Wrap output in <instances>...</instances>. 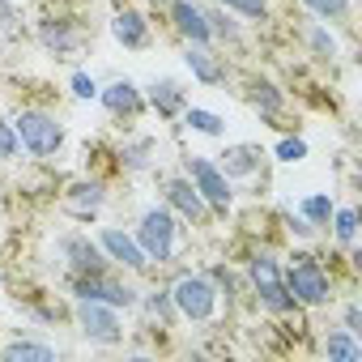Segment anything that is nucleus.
Returning <instances> with one entry per match:
<instances>
[{
  "mask_svg": "<svg viewBox=\"0 0 362 362\" xmlns=\"http://www.w3.org/2000/svg\"><path fill=\"white\" fill-rule=\"evenodd\" d=\"M136 243L141 252L149 256V264H170L175 260V243H179V222L170 209L153 205L141 214V226H136Z\"/></svg>",
  "mask_w": 362,
  "mask_h": 362,
  "instance_id": "f257e3e1",
  "label": "nucleus"
},
{
  "mask_svg": "<svg viewBox=\"0 0 362 362\" xmlns=\"http://www.w3.org/2000/svg\"><path fill=\"white\" fill-rule=\"evenodd\" d=\"M166 294H170L175 311L184 315V320H192V324H205L218 311V286L209 277H201V273H179Z\"/></svg>",
  "mask_w": 362,
  "mask_h": 362,
  "instance_id": "f03ea898",
  "label": "nucleus"
},
{
  "mask_svg": "<svg viewBox=\"0 0 362 362\" xmlns=\"http://www.w3.org/2000/svg\"><path fill=\"white\" fill-rule=\"evenodd\" d=\"M13 128H18L22 149L35 153V158H52V153L64 145V124H60L56 115H47V111H22V115L13 119Z\"/></svg>",
  "mask_w": 362,
  "mask_h": 362,
  "instance_id": "7ed1b4c3",
  "label": "nucleus"
},
{
  "mask_svg": "<svg viewBox=\"0 0 362 362\" xmlns=\"http://www.w3.org/2000/svg\"><path fill=\"white\" fill-rule=\"evenodd\" d=\"M247 277H252L256 298H260V307H264V311L286 315V311H294V307H298V303H294V294L286 290V277H281L277 260H273L269 252H264V256H256V260L247 264Z\"/></svg>",
  "mask_w": 362,
  "mask_h": 362,
  "instance_id": "20e7f679",
  "label": "nucleus"
},
{
  "mask_svg": "<svg viewBox=\"0 0 362 362\" xmlns=\"http://www.w3.org/2000/svg\"><path fill=\"white\" fill-rule=\"evenodd\" d=\"M286 290H290L294 303H303V307H324V303L332 298V281H328V273L320 269V260H311V256H294V260H290V269H286Z\"/></svg>",
  "mask_w": 362,
  "mask_h": 362,
  "instance_id": "39448f33",
  "label": "nucleus"
},
{
  "mask_svg": "<svg viewBox=\"0 0 362 362\" xmlns=\"http://www.w3.org/2000/svg\"><path fill=\"white\" fill-rule=\"evenodd\" d=\"M188 179L197 184V192L205 197L209 209L230 214V205H235V188H230V175H222L218 162H209V158H188Z\"/></svg>",
  "mask_w": 362,
  "mask_h": 362,
  "instance_id": "423d86ee",
  "label": "nucleus"
},
{
  "mask_svg": "<svg viewBox=\"0 0 362 362\" xmlns=\"http://www.w3.org/2000/svg\"><path fill=\"white\" fill-rule=\"evenodd\" d=\"M73 294H77V298H90V303H107V307H115V311L136 307V290L124 286L119 277H111L107 269H103V273H81V277H73Z\"/></svg>",
  "mask_w": 362,
  "mask_h": 362,
  "instance_id": "0eeeda50",
  "label": "nucleus"
},
{
  "mask_svg": "<svg viewBox=\"0 0 362 362\" xmlns=\"http://www.w3.org/2000/svg\"><path fill=\"white\" fill-rule=\"evenodd\" d=\"M77 328L86 341L94 345H119L124 341V324H119V311L107 307V303H90V298H77Z\"/></svg>",
  "mask_w": 362,
  "mask_h": 362,
  "instance_id": "6e6552de",
  "label": "nucleus"
},
{
  "mask_svg": "<svg viewBox=\"0 0 362 362\" xmlns=\"http://www.w3.org/2000/svg\"><path fill=\"white\" fill-rule=\"evenodd\" d=\"M60 256H64V264H69V273L73 277H81V273H103L107 269V252L90 239V235H60Z\"/></svg>",
  "mask_w": 362,
  "mask_h": 362,
  "instance_id": "1a4fd4ad",
  "label": "nucleus"
},
{
  "mask_svg": "<svg viewBox=\"0 0 362 362\" xmlns=\"http://www.w3.org/2000/svg\"><path fill=\"white\" fill-rule=\"evenodd\" d=\"M98 247L107 252V260H115V264H124L128 273H145V269H149V256L141 252V243H136L132 235H124V230H115V226H107V230L98 235Z\"/></svg>",
  "mask_w": 362,
  "mask_h": 362,
  "instance_id": "9d476101",
  "label": "nucleus"
},
{
  "mask_svg": "<svg viewBox=\"0 0 362 362\" xmlns=\"http://www.w3.org/2000/svg\"><path fill=\"white\" fill-rule=\"evenodd\" d=\"M166 205L184 218V222H205L209 218V205H205V197L197 192V184H192L188 175L166 179Z\"/></svg>",
  "mask_w": 362,
  "mask_h": 362,
  "instance_id": "9b49d317",
  "label": "nucleus"
},
{
  "mask_svg": "<svg viewBox=\"0 0 362 362\" xmlns=\"http://www.w3.org/2000/svg\"><path fill=\"white\" fill-rule=\"evenodd\" d=\"M170 22H175V30L184 35L188 43H209V39H214L205 9L192 5V0H175V5H170Z\"/></svg>",
  "mask_w": 362,
  "mask_h": 362,
  "instance_id": "f8f14e48",
  "label": "nucleus"
},
{
  "mask_svg": "<svg viewBox=\"0 0 362 362\" xmlns=\"http://www.w3.org/2000/svg\"><path fill=\"white\" fill-rule=\"evenodd\" d=\"M39 39H43V47H47L56 60L81 52V30H77L73 22H56V18H47V22H39Z\"/></svg>",
  "mask_w": 362,
  "mask_h": 362,
  "instance_id": "ddd939ff",
  "label": "nucleus"
},
{
  "mask_svg": "<svg viewBox=\"0 0 362 362\" xmlns=\"http://www.w3.org/2000/svg\"><path fill=\"white\" fill-rule=\"evenodd\" d=\"M184 64H188V69H192V77H197V81H205V86H222V81H226V64H222L205 43H188Z\"/></svg>",
  "mask_w": 362,
  "mask_h": 362,
  "instance_id": "4468645a",
  "label": "nucleus"
},
{
  "mask_svg": "<svg viewBox=\"0 0 362 362\" xmlns=\"http://www.w3.org/2000/svg\"><path fill=\"white\" fill-rule=\"evenodd\" d=\"M103 201H107L103 184H73V188L64 192V209H69L73 218H81V222H90V218L103 209Z\"/></svg>",
  "mask_w": 362,
  "mask_h": 362,
  "instance_id": "2eb2a0df",
  "label": "nucleus"
},
{
  "mask_svg": "<svg viewBox=\"0 0 362 362\" xmlns=\"http://www.w3.org/2000/svg\"><path fill=\"white\" fill-rule=\"evenodd\" d=\"M98 98H103V107L111 111V115H136L141 111V90L124 77V81H111L107 90H98Z\"/></svg>",
  "mask_w": 362,
  "mask_h": 362,
  "instance_id": "dca6fc26",
  "label": "nucleus"
},
{
  "mask_svg": "<svg viewBox=\"0 0 362 362\" xmlns=\"http://www.w3.org/2000/svg\"><path fill=\"white\" fill-rule=\"evenodd\" d=\"M111 35H115V43H124V47H145V43H149V26H145V18H141L136 9L115 13V18H111Z\"/></svg>",
  "mask_w": 362,
  "mask_h": 362,
  "instance_id": "f3484780",
  "label": "nucleus"
},
{
  "mask_svg": "<svg viewBox=\"0 0 362 362\" xmlns=\"http://www.w3.org/2000/svg\"><path fill=\"white\" fill-rule=\"evenodd\" d=\"M247 103H252V107H256L260 115H269V119H273V115H277V111L286 107L281 90H277L273 81H264V77H260V81H247Z\"/></svg>",
  "mask_w": 362,
  "mask_h": 362,
  "instance_id": "a211bd4d",
  "label": "nucleus"
},
{
  "mask_svg": "<svg viewBox=\"0 0 362 362\" xmlns=\"http://www.w3.org/2000/svg\"><path fill=\"white\" fill-rule=\"evenodd\" d=\"M260 170V149L256 145H230L222 153V175H256Z\"/></svg>",
  "mask_w": 362,
  "mask_h": 362,
  "instance_id": "6ab92c4d",
  "label": "nucleus"
},
{
  "mask_svg": "<svg viewBox=\"0 0 362 362\" xmlns=\"http://www.w3.org/2000/svg\"><path fill=\"white\" fill-rule=\"evenodd\" d=\"M149 103L158 107V115H179L184 111V90H179V81L162 77V81L149 86Z\"/></svg>",
  "mask_w": 362,
  "mask_h": 362,
  "instance_id": "aec40b11",
  "label": "nucleus"
},
{
  "mask_svg": "<svg viewBox=\"0 0 362 362\" xmlns=\"http://www.w3.org/2000/svg\"><path fill=\"white\" fill-rule=\"evenodd\" d=\"M324 354H328L332 362H362V345L354 341V332H349V328H337V332H328V341H324Z\"/></svg>",
  "mask_w": 362,
  "mask_h": 362,
  "instance_id": "412c9836",
  "label": "nucleus"
},
{
  "mask_svg": "<svg viewBox=\"0 0 362 362\" xmlns=\"http://www.w3.org/2000/svg\"><path fill=\"white\" fill-rule=\"evenodd\" d=\"M0 354H5L9 362H56V349L43 345V341H9Z\"/></svg>",
  "mask_w": 362,
  "mask_h": 362,
  "instance_id": "4be33fe9",
  "label": "nucleus"
},
{
  "mask_svg": "<svg viewBox=\"0 0 362 362\" xmlns=\"http://www.w3.org/2000/svg\"><path fill=\"white\" fill-rule=\"evenodd\" d=\"M184 124H188L192 132H205V136H222V132H226L222 115H214V111H205V107H188V111H184Z\"/></svg>",
  "mask_w": 362,
  "mask_h": 362,
  "instance_id": "5701e85b",
  "label": "nucleus"
},
{
  "mask_svg": "<svg viewBox=\"0 0 362 362\" xmlns=\"http://www.w3.org/2000/svg\"><path fill=\"white\" fill-rule=\"evenodd\" d=\"M298 214H303L311 226H328V218H332V201H328L324 192H311V197H303Z\"/></svg>",
  "mask_w": 362,
  "mask_h": 362,
  "instance_id": "b1692460",
  "label": "nucleus"
},
{
  "mask_svg": "<svg viewBox=\"0 0 362 362\" xmlns=\"http://www.w3.org/2000/svg\"><path fill=\"white\" fill-rule=\"evenodd\" d=\"M303 5L324 22H349V0H303Z\"/></svg>",
  "mask_w": 362,
  "mask_h": 362,
  "instance_id": "393cba45",
  "label": "nucleus"
},
{
  "mask_svg": "<svg viewBox=\"0 0 362 362\" xmlns=\"http://www.w3.org/2000/svg\"><path fill=\"white\" fill-rule=\"evenodd\" d=\"M136 303H145V311L153 315V320H162V324H170L179 311H175V303H170V294L166 290H153V294H145V298H136Z\"/></svg>",
  "mask_w": 362,
  "mask_h": 362,
  "instance_id": "a878e982",
  "label": "nucleus"
},
{
  "mask_svg": "<svg viewBox=\"0 0 362 362\" xmlns=\"http://www.w3.org/2000/svg\"><path fill=\"white\" fill-rule=\"evenodd\" d=\"M153 149H158V145H153L149 136H145V141H132V145H124V166H128V170H145V166L153 162V158H149Z\"/></svg>",
  "mask_w": 362,
  "mask_h": 362,
  "instance_id": "bb28decb",
  "label": "nucleus"
},
{
  "mask_svg": "<svg viewBox=\"0 0 362 362\" xmlns=\"http://www.w3.org/2000/svg\"><path fill=\"white\" fill-rule=\"evenodd\" d=\"M332 235H337V243H354V235H358V214L354 209H332Z\"/></svg>",
  "mask_w": 362,
  "mask_h": 362,
  "instance_id": "cd10ccee",
  "label": "nucleus"
},
{
  "mask_svg": "<svg viewBox=\"0 0 362 362\" xmlns=\"http://www.w3.org/2000/svg\"><path fill=\"white\" fill-rule=\"evenodd\" d=\"M307 43H311V56H320V60H332V56H337V39H332L324 26H311V30H307Z\"/></svg>",
  "mask_w": 362,
  "mask_h": 362,
  "instance_id": "c85d7f7f",
  "label": "nucleus"
},
{
  "mask_svg": "<svg viewBox=\"0 0 362 362\" xmlns=\"http://www.w3.org/2000/svg\"><path fill=\"white\" fill-rule=\"evenodd\" d=\"M18 153H22V141H18L13 119H0V162H13Z\"/></svg>",
  "mask_w": 362,
  "mask_h": 362,
  "instance_id": "c756f323",
  "label": "nucleus"
},
{
  "mask_svg": "<svg viewBox=\"0 0 362 362\" xmlns=\"http://www.w3.org/2000/svg\"><path fill=\"white\" fill-rule=\"evenodd\" d=\"M205 18H209V30H214L218 39H230V43H239V26H235L226 13H218V9H214V13H205Z\"/></svg>",
  "mask_w": 362,
  "mask_h": 362,
  "instance_id": "7c9ffc66",
  "label": "nucleus"
},
{
  "mask_svg": "<svg viewBox=\"0 0 362 362\" xmlns=\"http://www.w3.org/2000/svg\"><path fill=\"white\" fill-rule=\"evenodd\" d=\"M277 158H281V162H303V158H307V141H298V136L277 141Z\"/></svg>",
  "mask_w": 362,
  "mask_h": 362,
  "instance_id": "2f4dec72",
  "label": "nucleus"
},
{
  "mask_svg": "<svg viewBox=\"0 0 362 362\" xmlns=\"http://www.w3.org/2000/svg\"><path fill=\"white\" fill-rule=\"evenodd\" d=\"M218 5H226V9H235V13H243V18H252V22L264 18V9H269L264 0H218Z\"/></svg>",
  "mask_w": 362,
  "mask_h": 362,
  "instance_id": "473e14b6",
  "label": "nucleus"
},
{
  "mask_svg": "<svg viewBox=\"0 0 362 362\" xmlns=\"http://www.w3.org/2000/svg\"><path fill=\"white\" fill-rule=\"evenodd\" d=\"M73 94H77V98H86V103H90V98H98V86H94V77H86V73H73Z\"/></svg>",
  "mask_w": 362,
  "mask_h": 362,
  "instance_id": "72a5a7b5",
  "label": "nucleus"
},
{
  "mask_svg": "<svg viewBox=\"0 0 362 362\" xmlns=\"http://www.w3.org/2000/svg\"><path fill=\"white\" fill-rule=\"evenodd\" d=\"M345 328H349L354 337L362 332V307H358V303H349V307H345Z\"/></svg>",
  "mask_w": 362,
  "mask_h": 362,
  "instance_id": "f704fd0d",
  "label": "nucleus"
},
{
  "mask_svg": "<svg viewBox=\"0 0 362 362\" xmlns=\"http://www.w3.org/2000/svg\"><path fill=\"white\" fill-rule=\"evenodd\" d=\"M18 22V13H13V5H5V0H0V30H9Z\"/></svg>",
  "mask_w": 362,
  "mask_h": 362,
  "instance_id": "c9c22d12",
  "label": "nucleus"
}]
</instances>
